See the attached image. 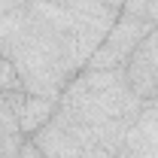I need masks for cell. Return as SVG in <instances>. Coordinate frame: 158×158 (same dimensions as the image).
<instances>
[{
    "label": "cell",
    "instance_id": "1",
    "mask_svg": "<svg viewBox=\"0 0 158 158\" xmlns=\"http://www.w3.org/2000/svg\"><path fill=\"white\" fill-rule=\"evenodd\" d=\"M155 31V24L146 19H137V15H118L116 24L110 27L106 40L98 46V52L85 61L88 70H113V67H125V61L134 55L143 40Z\"/></svg>",
    "mask_w": 158,
    "mask_h": 158
}]
</instances>
